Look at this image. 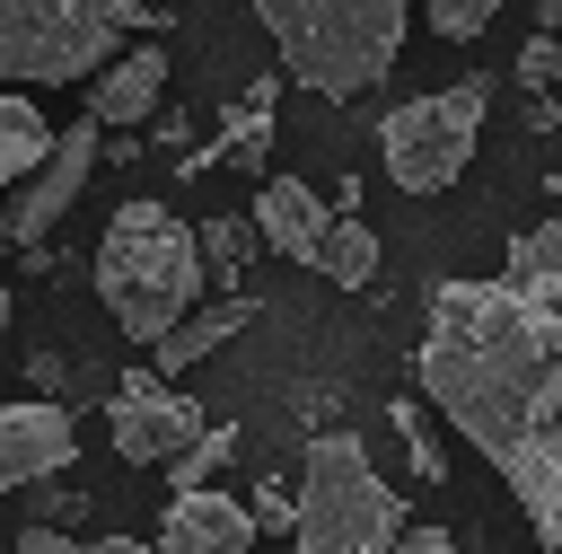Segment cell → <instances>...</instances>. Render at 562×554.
Segmentation results:
<instances>
[{
	"label": "cell",
	"instance_id": "9",
	"mask_svg": "<svg viewBox=\"0 0 562 554\" xmlns=\"http://www.w3.org/2000/svg\"><path fill=\"white\" fill-rule=\"evenodd\" d=\"M255 510L246 501H228V492H176L167 501V519H158V554H255Z\"/></svg>",
	"mask_w": 562,
	"mask_h": 554
},
{
	"label": "cell",
	"instance_id": "23",
	"mask_svg": "<svg viewBox=\"0 0 562 554\" xmlns=\"http://www.w3.org/2000/svg\"><path fill=\"white\" fill-rule=\"evenodd\" d=\"M79 554H158V545H140V536H97V545H79Z\"/></svg>",
	"mask_w": 562,
	"mask_h": 554
},
{
	"label": "cell",
	"instance_id": "24",
	"mask_svg": "<svg viewBox=\"0 0 562 554\" xmlns=\"http://www.w3.org/2000/svg\"><path fill=\"white\" fill-rule=\"evenodd\" d=\"M544 35H562V0H544Z\"/></svg>",
	"mask_w": 562,
	"mask_h": 554
},
{
	"label": "cell",
	"instance_id": "14",
	"mask_svg": "<svg viewBox=\"0 0 562 554\" xmlns=\"http://www.w3.org/2000/svg\"><path fill=\"white\" fill-rule=\"evenodd\" d=\"M44 149H53V123H44V106H26L18 88H0V202L44 167Z\"/></svg>",
	"mask_w": 562,
	"mask_h": 554
},
{
	"label": "cell",
	"instance_id": "2",
	"mask_svg": "<svg viewBox=\"0 0 562 554\" xmlns=\"http://www.w3.org/2000/svg\"><path fill=\"white\" fill-rule=\"evenodd\" d=\"M97 299L132 343H167L202 308V246L167 202H123L97 237Z\"/></svg>",
	"mask_w": 562,
	"mask_h": 554
},
{
	"label": "cell",
	"instance_id": "11",
	"mask_svg": "<svg viewBox=\"0 0 562 554\" xmlns=\"http://www.w3.org/2000/svg\"><path fill=\"white\" fill-rule=\"evenodd\" d=\"M325 220H334V211H325L299 176H263V193H255V237H263V246H281L290 264H316Z\"/></svg>",
	"mask_w": 562,
	"mask_h": 554
},
{
	"label": "cell",
	"instance_id": "19",
	"mask_svg": "<svg viewBox=\"0 0 562 554\" xmlns=\"http://www.w3.org/2000/svg\"><path fill=\"white\" fill-rule=\"evenodd\" d=\"M246 237H255V220H211V229H193V246H211V264H220V273H237V264L255 255Z\"/></svg>",
	"mask_w": 562,
	"mask_h": 554
},
{
	"label": "cell",
	"instance_id": "5",
	"mask_svg": "<svg viewBox=\"0 0 562 554\" xmlns=\"http://www.w3.org/2000/svg\"><path fill=\"white\" fill-rule=\"evenodd\" d=\"M395 536H404V501L378 484V466L351 431H325L299 466L290 554H386Z\"/></svg>",
	"mask_w": 562,
	"mask_h": 554
},
{
	"label": "cell",
	"instance_id": "22",
	"mask_svg": "<svg viewBox=\"0 0 562 554\" xmlns=\"http://www.w3.org/2000/svg\"><path fill=\"white\" fill-rule=\"evenodd\" d=\"M386 554H457V545H448V528H404Z\"/></svg>",
	"mask_w": 562,
	"mask_h": 554
},
{
	"label": "cell",
	"instance_id": "20",
	"mask_svg": "<svg viewBox=\"0 0 562 554\" xmlns=\"http://www.w3.org/2000/svg\"><path fill=\"white\" fill-rule=\"evenodd\" d=\"M518 79H527V88H553V79H562V35H536L527 62H518Z\"/></svg>",
	"mask_w": 562,
	"mask_h": 554
},
{
	"label": "cell",
	"instance_id": "16",
	"mask_svg": "<svg viewBox=\"0 0 562 554\" xmlns=\"http://www.w3.org/2000/svg\"><path fill=\"white\" fill-rule=\"evenodd\" d=\"M228 448H237V431H228V422H211V431H202V440L167 466V484H176V492H211V466H220Z\"/></svg>",
	"mask_w": 562,
	"mask_h": 554
},
{
	"label": "cell",
	"instance_id": "12",
	"mask_svg": "<svg viewBox=\"0 0 562 554\" xmlns=\"http://www.w3.org/2000/svg\"><path fill=\"white\" fill-rule=\"evenodd\" d=\"M158 97H167V53H158V44H132L123 62H105V70H97L88 114H97V123H140Z\"/></svg>",
	"mask_w": 562,
	"mask_h": 554
},
{
	"label": "cell",
	"instance_id": "4",
	"mask_svg": "<svg viewBox=\"0 0 562 554\" xmlns=\"http://www.w3.org/2000/svg\"><path fill=\"white\" fill-rule=\"evenodd\" d=\"M140 0H0V88H70L123 62Z\"/></svg>",
	"mask_w": 562,
	"mask_h": 554
},
{
	"label": "cell",
	"instance_id": "8",
	"mask_svg": "<svg viewBox=\"0 0 562 554\" xmlns=\"http://www.w3.org/2000/svg\"><path fill=\"white\" fill-rule=\"evenodd\" d=\"M105 431H114V457H132V466H176L211 422L158 378V369H132V378H114V396H105Z\"/></svg>",
	"mask_w": 562,
	"mask_h": 554
},
{
	"label": "cell",
	"instance_id": "6",
	"mask_svg": "<svg viewBox=\"0 0 562 554\" xmlns=\"http://www.w3.org/2000/svg\"><path fill=\"white\" fill-rule=\"evenodd\" d=\"M483 106H492V79H448V88H430V97L395 106V114H386V132H378L386 176H395L404 193H439V185H457V176H465V158H474Z\"/></svg>",
	"mask_w": 562,
	"mask_h": 554
},
{
	"label": "cell",
	"instance_id": "1",
	"mask_svg": "<svg viewBox=\"0 0 562 554\" xmlns=\"http://www.w3.org/2000/svg\"><path fill=\"white\" fill-rule=\"evenodd\" d=\"M422 396L492 457L544 554H562V211L509 237L501 273L439 281L422 325Z\"/></svg>",
	"mask_w": 562,
	"mask_h": 554
},
{
	"label": "cell",
	"instance_id": "7",
	"mask_svg": "<svg viewBox=\"0 0 562 554\" xmlns=\"http://www.w3.org/2000/svg\"><path fill=\"white\" fill-rule=\"evenodd\" d=\"M97 149H105V123H97V114H70V132H53L44 167L0 202V246H44V237H53V220H70V202L88 193Z\"/></svg>",
	"mask_w": 562,
	"mask_h": 554
},
{
	"label": "cell",
	"instance_id": "21",
	"mask_svg": "<svg viewBox=\"0 0 562 554\" xmlns=\"http://www.w3.org/2000/svg\"><path fill=\"white\" fill-rule=\"evenodd\" d=\"M18 554H79V545H70V528L35 519V528H18Z\"/></svg>",
	"mask_w": 562,
	"mask_h": 554
},
{
	"label": "cell",
	"instance_id": "17",
	"mask_svg": "<svg viewBox=\"0 0 562 554\" xmlns=\"http://www.w3.org/2000/svg\"><path fill=\"white\" fill-rule=\"evenodd\" d=\"M395 431L413 440V475H422V484H448V457H439V440H430V422H422V405H413V396L395 405Z\"/></svg>",
	"mask_w": 562,
	"mask_h": 554
},
{
	"label": "cell",
	"instance_id": "3",
	"mask_svg": "<svg viewBox=\"0 0 562 554\" xmlns=\"http://www.w3.org/2000/svg\"><path fill=\"white\" fill-rule=\"evenodd\" d=\"M281 70L316 97H360L404 53V0H255Z\"/></svg>",
	"mask_w": 562,
	"mask_h": 554
},
{
	"label": "cell",
	"instance_id": "18",
	"mask_svg": "<svg viewBox=\"0 0 562 554\" xmlns=\"http://www.w3.org/2000/svg\"><path fill=\"white\" fill-rule=\"evenodd\" d=\"M492 9H501V0H422L430 35H483V26H492Z\"/></svg>",
	"mask_w": 562,
	"mask_h": 554
},
{
	"label": "cell",
	"instance_id": "13",
	"mask_svg": "<svg viewBox=\"0 0 562 554\" xmlns=\"http://www.w3.org/2000/svg\"><path fill=\"white\" fill-rule=\"evenodd\" d=\"M246 317H255V299H211V308H193L149 361H158V378H176V369H193V361H211L220 343H237L246 334Z\"/></svg>",
	"mask_w": 562,
	"mask_h": 554
},
{
	"label": "cell",
	"instance_id": "10",
	"mask_svg": "<svg viewBox=\"0 0 562 554\" xmlns=\"http://www.w3.org/2000/svg\"><path fill=\"white\" fill-rule=\"evenodd\" d=\"M70 466V413L61 405H0V492L44 484Z\"/></svg>",
	"mask_w": 562,
	"mask_h": 554
},
{
	"label": "cell",
	"instance_id": "15",
	"mask_svg": "<svg viewBox=\"0 0 562 554\" xmlns=\"http://www.w3.org/2000/svg\"><path fill=\"white\" fill-rule=\"evenodd\" d=\"M316 273H325V281H342V290H360V281L378 273V237L360 229V211H334V220H325V246H316Z\"/></svg>",
	"mask_w": 562,
	"mask_h": 554
},
{
	"label": "cell",
	"instance_id": "25",
	"mask_svg": "<svg viewBox=\"0 0 562 554\" xmlns=\"http://www.w3.org/2000/svg\"><path fill=\"white\" fill-rule=\"evenodd\" d=\"M0 343H9V281H0Z\"/></svg>",
	"mask_w": 562,
	"mask_h": 554
}]
</instances>
